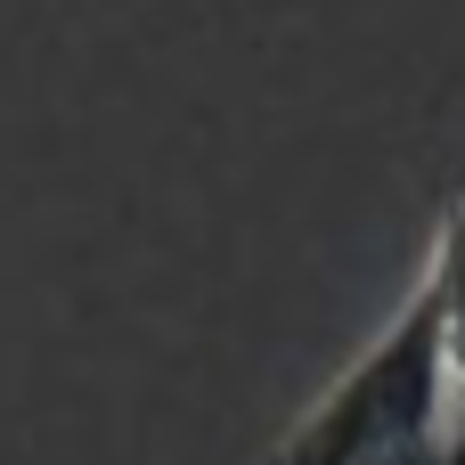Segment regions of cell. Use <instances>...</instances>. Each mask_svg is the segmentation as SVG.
<instances>
[{
  "instance_id": "1",
  "label": "cell",
  "mask_w": 465,
  "mask_h": 465,
  "mask_svg": "<svg viewBox=\"0 0 465 465\" xmlns=\"http://www.w3.org/2000/svg\"><path fill=\"white\" fill-rule=\"evenodd\" d=\"M278 465H458L450 458V360L441 311L417 286L392 327L294 417Z\"/></svg>"
},
{
  "instance_id": "2",
  "label": "cell",
  "mask_w": 465,
  "mask_h": 465,
  "mask_svg": "<svg viewBox=\"0 0 465 465\" xmlns=\"http://www.w3.org/2000/svg\"><path fill=\"white\" fill-rule=\"evenodd\" d=\"M425 294L441 311V360H450V458L465 465V188L450 196L441 229H433V270Z\"/></svg>"
}]
</instances>
